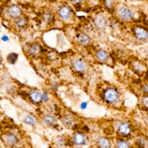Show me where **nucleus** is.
I'll use <instances>...</instances> for the list:
<instances>
[{
    "label": "nucleus",
    "instance_id": "obj_29",
    "mask_svg": "<svg viewBox=\"0 0 148 148\" xmlns=\"http://www.w3.org/2000/svg\"><path fill=\"white\" fill-rule=\"evenodd\" d=\"M70 2L74 5V6L76 5H81V4L83 3L84 0H70Z\"/></svg>",
    "mask_w": 148,
    "mask_h": 148
},
{
    "label": "nucleus",
    "instance_id": "obj_32",
    "mask_svg": "<svg viewBox=\"0 0 148 148\" xmlns=\"http://www.w3.org/2000/svg\"><path fill=\"white\" fill-rule=\"evenodd\" d=\"M6 90H7V93H12V91L13 90V87L12 85H8L6 87Z\"/></svg>",
    "mask_w": 148,
    "mask_h": 148
},
{
    "label": "nucleus",
    "instance_id": "obj_34",
    "mask_svg": "<svg viewBox=\"0 0 148 148\" xmlns=\"http://www.w3.org/2000/svg\"><path fill=\"white\" fill-rule=\"evenodd\" d=\"M2 64H3V59L0 57V67L2 65Z\"/></svg>",
    "mask_w": 148,
    "mask_h": 148
},
{
    "label": "nucleus",
    "instance_id": "obj_23",
    "mask_svg": "<svg viewBox=\"0 0 148 148\" xmlns=\"http://www.w3.org/2000/svg\"><path fill=\"white\" fill-rule=\"evenodd\" d=\"M54 142L56 145L59 147H65L67 145V141L62 136H57V138H55Z\"/></svg>",
    "mask_w": 148,
    "mask_h": 148
},
{
    "label": "nucleus",
    "instance_id": "obj_26",
    "mask_svg": "<svg viewBox=\"0 0 148 148\" xmlns=\"http://www.w3.org/2000/svg\"><path fill=\"white\" fill-rule=\"evenodd\" d=\"M137 143H138V145H139L141 147H145L147 146V140L145 139V138H142V137H140L138 139Z\"/></svg>",
    "mask_w": 148,
    "mask_h": 148
},
{
    "label": "nucleus",
    "instance_id": "obj_30",
    "mask_svg": "<svg viewBox=\"0 0 148 148\" xmlns=\"http://www.w3.org/2000/svg\"><path fill=\"white\" fill-rule=\"evenodd\" d=\"M141 104L145 106V108H148V96L143 97L141 99Z\"/></svg>",
    "mask_w": 148,
    "mask_h": 148
},
{
    "label": "nucleus",
    "instance_id": "obj_5",
    "mask_svg": "<svg viewBox=\"0 0 148 148\" xmlns=\"http://www.w3.org/2000/svg\"><path fill=\"white\" fill-rule=\"evenodd\" d=\"M58 17L63 22H68L73 16V11L68 5H63L58 9Z\"/></svg>",
    "mask_w": 148,
    "mask_h": 148
},
{
    "label": "nucleus",
    "instance_id": "obj_12",
    "mask_svg": "<svg viewBox=\"0 0 148 148\" xmlns=\"http://www.w3.org/2000/svg\"><path fill=\"white\" fill-rule=\"evenodd\" d=\"M76 39L77 41V42L81 46L86 47V46L89 45L91 42V38L90 36L87 34L85 33V32H79L76 34Z\"/></svg>",
    "mask_w": 148,
    "mask_h": 148
},
{
    "label": "nucleus",
    "instance_id": "obj_8",
    "mask_svg": "<svg viewBox=\"0 0 148 148\" xmlns=\"http://www.w3.org/2000/svg\"><path fill=\"white\" fill-rule=\"evenodd\" d=\"M3 140L6 145L10 147H15L20 142V139L17 134L13 132H7L4 134Z\"/></svg>",
    "mask_w": 148,
    "mask_h": 148
},
{
    "label": "nucleus",
    "instance_id": "obj_19",
    "mask_svg": "<svg viewBox=\"0 0 148 148\" xmlns=\"http://www.w3.org/2000/svg\"><path fill=\"white\" fill-rule=\"evenodd\" d=\"M97 145L99 148H110L111 141L107 137H100L97 140Z\"/></svg>",
    "mask_w": 148,
    "mask_h": 148
},
{
    "label": "nucleus",
    "instance_id": "obj_39",
    "mask_svg": "<svg viewBox=\"0 0 148 148\" xmlns=\"http://www.w3.org/2000/svg\"><path fill=\"white\" fill-rule=\"evenodd\" d=\"M0 81H1V80H0Z\"/></svg>",
    "mask_w": 148,
    "mask_h": 148
},
{
    "label": "nucleus",
    "instance_id": "obj_25",
    "mask_svg": "<svg viewBox=\"0 0 148 148\" xmlns=\"http://www.w3.org/2000/svg\"><path fill=\"white\" fill-rule=\"evenodd\" d=\"M42 93V103H48L50 101V96L49 93L47 90H43Z\"/></svg>",
    "mask_w": 148,
    "mask_h": 148
},
{
    "label": "nucleus",
    "instance_id": "obj_11",
    "mask_svg": "<svg viewBox=\"0 0 148 148\" xmlns=\"http://www.w3.org/2000/svg\"><path fill=\"white\" fill-rule=\"evenodd\" d=\"M7 13L10 17H11L14 20L22 17L23 14L22 10L16 5H12L9 6V7L7 8Z\"/></svg>",
    "mask_w": 148,
    "mask_h": 148
},
{
    "label": "nucleus",
    "instance_id": "obj_6",
    "mask_svg": "<svg viewBox=\"0 0 148 148\" xmlns=\"http://www.w3.org/2000/svg\"><path fill=\"white\" fill-rule=\"evenodd\" d=\"M72 67L78 73H84L88 69V64L81 58L74 59L72 61Z\"/></svg>",
    "mask_w": 148,
    "mask_h": 148
},
{
    "label": "nucleus",
    "instance_id": "obj_18",
    "mask_svg": "<svg viewBox=\"0 0 148 148\" xmlns=\"http://www.w3.org/2000/svg\"><path fill=\"white\" fill-rule=\"evenodd\" d=\"M22 122L31 127H35L37 124V120L34 115L30 113H25L22 116Z\"/></svg>",
    "mask_w": 148,
    "mask_h": 148
},
{
    "label": "nucleus",
    "instance_id": "obj_1",
    "mask_svg": "<svg viewBox=\"0 0 148 148\" xmlns=\"http://www.w3.org/2000/svg\"><path fill=\"white\" fill-rule=\"evenodd\" d=\"M102 98L107 104H115L118 102L121 98V95L119 90L116 87H109L103 90Z\"/></svg>",
    "mask_w": 148,
    "mask_h": 148
},
{
    "label": "nucleus",
    "instance_id": "obj_38",
    "mask_svg": "<svg viewBox=\"0 0 148 148\" xmlns=\"http://www.w3.org/2000/svg\"><path fill=\"white\" fill-rule=\"evenodd\" d=\"M0 129H1V127H0Z\"/></svg>",
    "mask_w": 148,
    "mask_h": 148
},
{
    "label": "nucleus",
    "instance_id": "obj_28",
    "mask_svg": "<svg viewBox=\"0 0 148 148\" xmlns=\"http://www.w3.org/2000/svg\"><path fill=\"white\" fill-rule=\"evenodd\" d=\"M0 40L2 41V42L7 43L8 42H10L11 38H10V36H9L8 35H7V34H3V35L1 36V38H0Z\"/></svg>",
    "mask_w": 148,
    "mask_h": 148
},
{
    "label": "nucleus",
    "instance_id": "obj_31",
    "mask_svg": "<svg viewBox=\"0 0 148 148\" xmlns=\"http://www.w3.org/2000/svg\"><path fill=\"white\" fill-rule=\"evenodd\" d=\"M87 107H88V102H82L79 105L80 109L82 110H86L87 108Z\"/></svg>",
    "mask_w": 148,
    "mask_h": 148
},
{
    "label": "nucleus",
    "instance_id": "obj_7",
    "mask_svg": "<svg viewBox=\"0 0 148 148\" xmlns=\"http://www.w3.org/2000/svg\"><path fill=\"white\" fill-rule=\"evenodd\" d=\"M60 121L62 124L67 128L74 127L76 123V118L75 115L71 113H66L62 115V117L60 118Z\"/></svg>",
    "mask_w": 148,
    "mask_h": 148
},
{
    "label": "nucleus",
    "instance_id": "obj_21",
    "mask_svg": "<svg viewBox=\"0 0 148 148\" xmlns=\"http://www.w3.org/2000/svg\"><path fill=\"white\" fill-rule=\"evenodd\" d=\"M103 3L106 10L109 12H113L116 8V3L115 0H103Z\"/></svg>",
    "mask_w": 148,
    "mask_h": 148
},
{
    "label": "nucleus",
    "instance_id": "obj_22",
    "mask_svg": "<svg viewBox=\"0 0 148 148\" xmlns=\"http://www.w3.org/2000/svg\"><path fill=\"white\" fill-rule=\"evenodd\" d=\"M19 59V54L15 52H11L7 56V62L10 65H15Z\"/></svg>",
    "mask_w": 148,
    "mask_h": 148
},
{
    "label": "nucleus",
    "instance_id": "obj_16",
    "mask_svg": "<svg viewBox=\"0 0 148 148\" xmlns=\"http://www.w3.org/2000/svg\"><path fill=\"white\" fill-rule=\"evenodd\" d=\"M117 131L121 136H127L131 134V127L127 122H121L117 127Z\"/></svg>",
    "mask_w": 148,
    "mask_h": 148
},
{
    "label": "nucleus",
    "instance_id": "obj_35",
    "mask_svg": "<svg viewBox=\"0 0 148 148\" xmlns=\"http://www.w3.org/2000/svg\"><path fill=\"white\" fill-rule=\"evenodd\" d=\"M147 139H148V131L147 132Z\"/></svg>",
    "mask_w": 148,
    "mask_h": 148
},
{
    "label": "nucleus",
    "instance_id": "obj_3",
    "mask_svg": "<svg viewBox=\"0 0 148 148\" xmlns=\"http://www.w3.org/2000/svg\"><path fill=\"white\" fill-rule=\"evenodd\" d=\"M25 52L29 57L36 59L39 57L43 53V48L39 43H30L25 46Z\"/></svg>",
    "mask_w": 148,
    "mask_h": 148
},
{
    "label": "nucleus",
    "instance_id": "obj_15",
    "mask_svg": "<svg viewBox=\"0 0 148 148\" xmlns=\"http://www.w3.org/2000/svg\"><path fill=\"white\" fill-rule=\"evenodd\" d=\"M134 34L139 41H145L148 38V31L142 27L138 26L134 28Z\"/></svg>",
    "mask_w": 148,
    "mask_h": 148
},
{
    "label": "nucleus",
    "instance_id": "obj_14",
    "mask_svg": "<svg viewBox=\"0 0 148 148\" xmlns=\"http://www.w3.org/2000/svg\"><path fill=\"white\" fill-rule=\"evenodd\" d=\"M95 58L98 62L105 63L109 61L110 54L105 50L99 49L95 52Z\"/></svg>",
    "mask_w": 148,
    "mask_h": 148
},
{
    "label": "nucleus",
    "instance_id": "obj_10",
    "mask_svg": "<svg viewBox=\"0 0 148 148\" xmlns=\"http://www.w3.org/2000/svg\"><path fill=\"white\" fill-rule=\"evenodd\" d=\"M87 136L85 133L81 132V131H76L73 134L72 137V141L73 145L76 146H83L87 143Z\"/></svg>",
    "mask_w": 148,
    "mask_h": 148
},
{
    "label": "nucleus",
    "instance_id": "obj_4",
    "mask_svg": "<svg viewBox=\"0 0 148 148\" xmlns=\"http://www.w3.org/2000/svg\"><path fill=\"white\" fill-rule=\"evenodd\" d=\"M93 22L97 30H104L108 26L109 20L104 13H97L93 19Z\"/></svg>",
    "mask_w": 148,
    "mask_h": 148
},
{
    "label": "nucleus",
    "instance_id": "obj_13",
    "mask_svg": "<svg viewBox=\"0 0 148 148\" xmlns=\"http://www.w3.org/2000/svg\"><path fill=\"white\" fill-rule=\"evenodd\" d=\"M28 96L32 103L35 104H42V93L40 90L33 89L29 92Z\"/></svg>",
    "mask_w": 148,
    "mask_h": 148
},
{
    "label": "nucleus",
    "instance_id": "obj_20",
    "mask_svg": "<svg viewBox=\"0 0 148 148\" xmlns=\"http://www.w3.org/2000/svg\"><path fill=\"white\" fill-rule=\"evenodd\" d=\"M14 25L17 29L23 30V29L26 28L27 26H28V20L24 16H22V17L15 20Z\"/></svg>",
    "mask_w": 148,
    "mask_h": 148
},
{
    "label": "nucleus",
    "instance_id": "obj_9",
    "mask_svg": "<svg viewBox=\"0 0 148 148\" xmlns=\"http://www.w3.org/2000/svg\"><path fill=\"white\" fill-rule=\"evenodd\" d=\"M42 122L49 127H55L58 125V119L55 115L52 113H46L42 117Z\"/></svg>",
    "mask_w": 148,
    "mask_h": 148
},
{
    "label": "nucleus",
    "instance_id": "obj_36",
    "mask_svg": "<svg viewBox=\"0 0 148 148\" xmlns=\"http://www.w3.org/2000/svg\"><path fill=\"white\" fill-rule=\"evenodd\" d=\"M1 140H2V138L0 137V141H1Z\"/></svg>",
    "mask_w": 148,
    "mask_h": 148
},
{
    "label": "nucleus",
    "instance_id": "obj_2",
    "mask_svg": "<svg viewBox=\"0 0 148 148\" xmlns=\"http://www.w3.org/2000/svg\"><path fill=\"white\" fill-rule=\"evenodd\" d=\"M114 11L117 17L124 22H129L133 19V12L125 5H119L115 8Z\"/></svg>",
    "mask_w": 148,
    "mask_h": 148
},
{
    "label": "nucleus",
    "instance_id": "obj_17",
    "mask_svg": "<svg viewBox=\"0 0 148 148\" xmlns=\"http://www.w3.org/2000/svg\"><path fill=\"white\" fill-rule=\"evenodd\" d=\"M42 18L44 23L48 25H51L52 23L54 22L55 15L51 10H45L42 15Z\"/></svg>",
    "mask_w": 148,
    "mask_h": 148
},
{
    "label": "nucleus",
    "instance_id": "obj_33",
    "mask_svg": "<svg viewBox=\"0 0 148 148\" xmlns=\"http://www.w3.org/2000/svg\"><path fill=\"white\" fill-rule=\"evenodd\" d=\"M142 90L145 93L148 94V85H144L142 86Z\"/></svg>",
    "mask_w": 148,
    "mask_h": 148
},
{
    "label": "nucleus",
    "instance_id": "obj_24",
    "mask_svg": "<svg viewBox=\"0 0 148 148\" xmlns=\"http://www.w3.org/2000/svg\"><path fill=\"white\" fill-rule=\"evenodd\" d=\"M117 147L118 148H130V145L127 141L123 139H119L117 141Z\"/></svg>",
    "mask_w": 148,
    "mask_h": 148
},
{
    "label": "nucleus",
    "instance_id": "obj_27",
    "mask_svg": "<svg viewBox=\"0 0 148 148\" xmlns=\"http://www.w3.org/2000/svg\"><path fill=\"white\" fill-rule=\"evenodd\" d=\"M59 83L57 82V81H53L50 84V89L54 93H57L58 91V89H59Z\"/></svg>",
    "mask_w": 148,
    "mask_h": 148
},
{
    "label": "nucleus",
    "instance_id": "obj_37",
    "mask_svg": "<svg viewBox=\"0 0 148 148\" xmlns=\"http://www.w3.org/2000/svg\"><path fill=\"white\" fill-rule=\"evenodd\" d=\"M48 148H52V147H48Z\"/></svg>",
    "mask_w": 148,
    "mask_h": 148
}]
</instances>
